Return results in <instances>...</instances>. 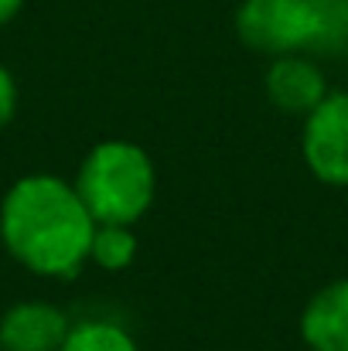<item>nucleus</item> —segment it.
<instances>
[{
	"label": "nucleus",
	"instance_id": "obj_1",
	"mask_svg": "<svg viewBox=\"0 0 348 351\" xmlns=\"http://www.w3.org/2000/svg\"><path fill=\"white\" fill-rule=\"evenodd\" d=\"M96 219L76 184L55 174H27L10 184L0 205V239L31 273L69 280L93 252Z\"/></svg>",
	"mask_w": 348,
	"mask_h": 351
},
{
	"label": "nucleus",
	"instance_id": "obj_2",
	"mask_svg": "<svg viewBox=\"0 0 348 351\" xmlns=\"http://www.w3.org/2000/svg\"><path fill=\"white\" fill-rule=\"evenodd\" d=\"M235 34L259 55L348 51V0H242Z\"/></svg>",
	"mask_w": 348,
	"mask_h": 351
},
{
	"label": "nucleus",
	"instance_id": "obj_3",
	"mask_svg": "<svg viewBox=\"0 0 348 351\" xmlns=\"http://www.w3.org/2000/svg\"><path fill=\"white\" fill-rule=\"evenodd\" d=\"M76 191L96 226H137L154 205L157 171L143 147L130 140H103L86 154Z\"/></svg>",
	"mask_w": 348,
	"mask_h": 351
},
{
	"label": "nucleus",
	"instance_id": "obj_4",
	"mask_svg": "<svg viewBox=\"0 0 348 351\" xmlns=\"http://www.w3.org/2000/svg\"><path fill=\"white\" fill-rule=\"evenodd\" d=\"M301 150L321 184L348 188V93H328L304 117Z\"/></svg>",
	"mask_w": 348,
	"mask_h": 351
},
{
	"label": "nucleus",
	"instance_id": "obj_5",
	"mask_svg": "<svg viewBox=\"0 0 348 351\" xmlns=\"http://www.w3.org/2000/svg\"><path fill=\"white\" fill-rule=\"evenodd\" d=\"M69 331L72 324L62 307L24 300L0 317V351H62Z\"/></svg>",
	"mask_w": 348,
	"mask_h": 351
},
{
	"label": "nucleus",
	"instance_id": "obj_6",
	"mask_svg": "<svg viewBox=\"0 0 348 351\" xmlns=\"http://www.w3.org/2000/svg\"><path fill=\"white\" fill-rule=\"evenodd\" d=\"M266 96L280 113L308 117L328 96V82L311 58L283 55V58H273V65L266 72Z\"/></svg>",
	"mask_w": 348,
	"mask_h": 351
},
{
	"label": "nucleus",
	"instance_id": "obj_7",
	"mask_svg": "<svg viewBox=\"0 0 348 351\" xmlns=\"http://www.w3.org/2000/svg\"><path fill=\"white\" fill-rule=\"evenodd\" d=\"M301 335L311 351H348V280L328 283L311 297L301 317Z\"/></svg>",
	"mask_w": 348,
	"mask_h": 351
},
{
	"label": "nucleus",
	"instance_id": "obj_8",
	"mask_svg": "<svg viewBox=\"0 0 348 351\" xmlns=\"http://www.w3.org/2000/svg\"><path fill=\"white\" fill-rule=\"evenodd\" d=\"M62 351H140L130 331H123L113 321H82L72 324Z\"/></svg>",
	"mask_w": 348,
	"mask_h": 351
},
{
	"label": "nucleus",
	"instance_id": "obj_9",
	"mask_svg": "<svg viewBox=\"0 0 348 351\" xmlns=\"http://www.w3.org/2000/svg\"><path fill=\"white\" fill-rule=\"evenodd\" d=\"M133 256H137L133 226H96L89 259H96L110 273H119V269H126L133 263Z\"/></svg>",
	"mask_w": 348,
	"mask_h": 351
},
{
	"label": "nucleus",
	"instance_id": "obj_10",
	"mask_svg": "<svg viewBox=\"0 0 348 351\" xmlns=\"http://www.w3.org/2000/svg\"><path fill=\"white\" fill-rule=\"evenodd\" d=\"M17 113V82L14 75L0 65V126H7Z\"/></svg>",
	"mask_w": 348,
	"mask_h": 351
},
{
	"label": "nucleus",
	"instance_id": "obj_11",
	"mask_svg": "<svg viewBox=\"0 0 348 351\" xmlns=\"http://www.w3.org/2000/svg\"><path fill=\"white\" fill-rule=\"evenodd\" d=\"M21 3H24V0H0V27L21 10Z\"/></svg>",
	"mask_w": 348,
	"mask_h": 351
}]
</instances>
